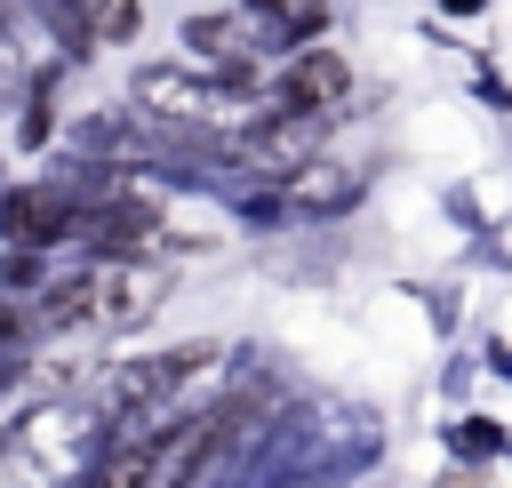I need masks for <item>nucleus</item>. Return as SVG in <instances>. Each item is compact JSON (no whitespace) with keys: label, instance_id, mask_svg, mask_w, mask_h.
<instances>
[{"label":"nucleus","instance_id":"nucleus-3","mask_svg":"<svg viewBox=\"0 0 512 488\" xmlns=\"http://www.w3.org/2000/svg\"><path fill=\"white\" fill-rule=\"evenodd\" d=\"M136 104H144L160 128H192V120L216 112V80H200V72H184V64H144V72H136Z\"/></svg>","mask_w":512,"mask_h":488},{"label":"nucleus","instance_id":"nucleus-8","mask_svg":"<svg viewBox=\"0 0 512 488\" xmlns=\"http://www.w3.org/2000/svg\"><path fill=\"white\" fill-rule=\"evenodd\" d=\"M80 16H88L96 40H128V32H136V0H88Z\"/></svg>","mask_w":512,"mask_h":488},{"label":"nucleus","instance_id":"nucleus-2","mask_svg":"<svg viewBox=\"0 0 512 488\" xmlns=\"http://www.w3.org/2000/svg\"><path fill=\"white\" fill-rule=\"evenodd\" d=\"M200 360H208V344H176V352H160V360L112 368V384H104V416H112V424H144V416H160V400H168Z\"/></svg>","mask_w":512,"mask_h":488},{"label":"nucleus","instance_id":"nucleus-7","mask_svg":"<svg viewBox=\"0 0 512 488\" xmlns=\"http://www.w3.org/2000/svg\"><path fill=\"white\" fill-rule=\"evenodd\" d=\"M256 16H264L272 32H312V24L328 16V0H256Z\"/></svg>","mask_w":512,"mask_h":488},{"label":"nucleus","instance_id":"nucleus-4","mask_svg":"<svg viewBox=\"0 0 512 488\" xmlns=\"http://www.w3.org/2000/svg\"><path fill=\"white\" fill-rule=\"evenodd\" d=\"M160 440H168L160 416L120 424V440H104V456L80 472V488H152V472H160Z\"/></svg>","mask_w":512,"mask_h":488},{"label":"nucleus","instance_id":"nucleus-5","mask_svg":"<svg viewBox=\"0 0 512 488\" xmlns=\"http://www.w3.org/2000/svg\"><path fill=\"white\" fill-rule=\"evenodd\" d=\"M352 88V64L336 56V48H304V56H288V72H280V112H296V120H320L336 96Z\"/></svg>","mask_w":512,"mask_h":488},{"label":"nucleus","instance_id":"nucleus-11","mask_svg":"<svg viewBox=\"0 0 512 488\" xmlns=\"http://www.w3.org/2000/svg\"><path fill=\"white\" fill-rule=\"evenodd\" d=\"M16 336H24V312H8V304H0V344H16Z\"/></svg>","mask_w":512,"mask_h":488},{"label":"nucleus","instance_id":"nucleus-9","mask_svg":"<svg viewBox=\"0 0 512 488\" xmlns=\"http://www.w3.org/2000/svg\"><path fill=\"white\" fill-rule=\"evenodd\" d=\"M288 200H296V208H336V200H344V176H336V168H304Z\"/></svg>","mask_w":512,"mask_h":488},{"label":"nucleus","instance_id":"nucleus-1","mask_svg":"<svg viewBox=\"0 0 512 488\" xmlns=\"http://www.w3.org/2000/svg\"><path fill=\"white\" fill-rule=\"evenodd\" d=\"M160 272L152 264H88L64 288L40 296V312H24V336H64V328H128L160 304Z\"/></svg>","mask_w":512,"mask_h":488},{"label":"nucleus","instance_id":"nucleus-10","mask_svg":"<svg viewBox=\"0 0 512 488\" xmlns=\"http://www.w3.org/2000/svg\"><path fill=\"white\" fill-rule=\"evenodd\" d=\"M24 64H32V56H24V40H16V24H8V0H0V96L24 88Z\"/></svg>","mask_w":512,"mask_h":488},{"label":"nucleus","instance_id":"nucleus-6","mask_svg":"<svg viewBox=\"0 0 512 488\" xmlns=\"http://www.w3.org/2000/svg\"><path fill=\"white\" fill-rule=\"evenodd\" d=\"M56 392H64V368H48V360H32V368H0V456L16 448V432H24Z\"/></svg>","mask_w":512,"mask_h":488}]
</instances>
